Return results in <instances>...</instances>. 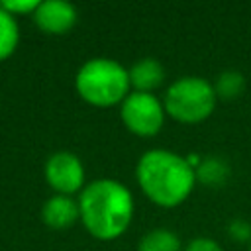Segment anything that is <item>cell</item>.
I'll return each mask as SVG.
<instances>
[{"instance_id":"obj_1","label":"cell","mask_w":251,"mask_h":251,"mask_svg":"<svg viewBox=\"0 0 251 251\" xmlns=\"http://www.w3.org/2000/svg\"><path fill=\"white\" fill-rule=\"evenodd\" d=\"M84 227L102 241L120 237L133 216V198L126 184L112 178H98L86 184L78 200Z\"/></svg>"},{"instance_id":"obj_2","label":"cell","mask_w":251,"mask_h":251,"mask_svg":"<svg viewBox=\"0 0 251 251\" xmlns=\"http://www.w3.org/2000/svg\"><path fill=\"white\" fill-rule=\"evenodd\" d=\"M135 175L145 196L165 208L178 206L196 180L190 161L167 149L145 151L137 161Z\"/></svg>"},{"instance_id":"obj_3","label":"cell","mask_w":251,"mask_h":251,"mask_svg":"<svg viewBox=\"0 0 251 251\" xmlns=\"http://www.w3.org/2000/svg\"><path fill=\"white\" fill-rule=\"evenodd\" d=\"M78 94L94 106H114L129 94V73L114 59L96 57L86 61L76 73Z\"/></svg>"},{"instance_id":"obj_4","label":"cell","mask_w":251,"mask_h":251,"mask_svg":"<svg viewBox=\"0 0 251 251\" xmlns=\"http://www.w3.org/2000/svg\"><path fill=\"white\" fill-rule=\"evenodd\" d=\"M216 90L202 76L175 80L165 94V110L178 122L196 124L206 120L216 106Z\"/></svg>"},{"instance_id":"obj_5","label":"cell","mask_w":251,"mask_h":251,"mask_svg":"<svg viewBox=\"0 0 251 251\" xmlns=\"http://www.w3.org/2000/svg\"><path fill=\"white\" fill-rule=\"evenodd\" d=\"M122 120L135 135H155L165 120L163 104L151 92H129L122 102Z\"/></svg>"},{"instance_id":"obj_6","label":"cell","mask_w":251,"mask_h":251,"mask_svg":"<svg viewBox=\"0 0 251 251\" xmlns=\"http://www.w3.org/2000/svg\"><path fill=\"white\" fill-rule=\"evenodd\" d=\"M45 178L57 194L71 196L84 184V167L71 151H57L45 163Z\"/></svg>"},{"instance_id":"obj_7","label":"cell","mask_w":251,"mask_h":251,"mask_svg":"<svg viewBox=\"0 0 251 251\" xmlns=\"http://www.w3.org/2000/svg\"><path fill=\"white\" fill-rule=\"evenodd\" d=\"M33 22L45 33H67L76 24V8L63 0L39 2L37 10L31 14Z\"/></svg>"},{"instance_id":"obj_8","label":"cell","mask_w":251,"mask_h":251,"mask_svg":"<svg viewBox=\"0 0 251 251\" xmlns=\"http://www.w3.org/2000/svg\"><path fill=\"white\" fill-rule=\"evenodd\" d=\"M41 218L49 227L65 229L80 218V208H78V202H75L71 196L55 194L43 204Z\"/></svg>"},{"instance_id":"obj_9","label":"cell","mask_w":251,"mask_h":251,"mask_svg":"<svg viewBox=\"0 0 251 251\" xmlns=\"http://www.w3.org/2000/svg\"><path fill=\"white\" fill-rule=\"evenodd\" d=\"M129 73V84L135 88V92H151L163 82L165 71L157 59L145 57L133 63V67L127 71Z\"/></svg>"},{"instance_id":"obj_10","label":"cell","mask_w":251,"mask_h":251,"mask_svg":"<svg viewBox=\"0 0 251 251\" xmlns=\"http://www.w3.org/2000/svg\"><path fill=\"white\" fill-rule=\"evenodd\" d=\"M137 251H180V241L171 229H153L139 241Z\"/></svg>"},{"instance_id":"obj_11","label":"cell","mask_w":251,"mask_h":251,"mask_svg":"<svg viewBox=\"0 0 251 251\" xmlns=\"http://www.w3.org/2000/svg\"><path fill=\"white\" fill-rule=\"evenodd\" d=\"M18 24L16 18L0 4V61L10 57L18 45Z\"/></svg>"},{"instance_id":"obj_12","label":"cell","mask_w":251,"mask_h":251,"mask_svg":"<svg viewBox=\"0 0 251 251\" xmlns=\"http://www.w3.org/2000/svg\"><path fill=\"white\" fill-rule=\"evenodd\" d=\"M245 80H243V75L237 73V71H226L218 76L216 84H214V90H216V96H222V98H233L241 92Z\"/></svg>"},{"instance_id":"obj_13","label":"cell","mask_w":251,"mask_h":251,"mask_svg":"<svg viewBox=\"0 0 251 251\" xmlns=\"http://www.w3.org/2000/svg\"><path fill=\"white\" fill-rule=\"evenodd\" d=\"M39 2L37 0H6L2 2V8L8 10L12 16L14 14H33L37 10Z\"/></svg>"},{"instance_id":"obj_14","label":"cell","mask_w":251,"mask_h":251,"mask_svg":"<svg viewBox=\"0 0 251 251\" xmlns=\"http://www.w3.org/2000/svg\"><path fill=\"white\" fill-rule=\"evenodd\" d=\"M184 251H222V247L208 237H196L184 247Z\"/></svg>"},{"instance_id":"obj_15","label":"cell","mask_w":251,"mask_h":251,"mask_svg":"<svg viewBox=\"0 0 251 251\" xmlns=\"http://www.w3.org/2000/svg\"><path fill=\"white\" fill-rule=\"evenodd\" d=\"M229 233L235 237V239H249V235H251V226L247 224V222H243V220H233L231 224H229Z\"/></svg>"},{"instance_id":"obj_16","label":"cell","mask_w":251,"mask_h":251,"mask_svg":"<svg viewBox=\"0 0 251 251\" xmlns=\"http://www.w3.org/2000/svg\"><path fill=\"white\" fill-rule=\"evenodd\" d=\"M249 251H251V245H249Z\"/></svg>"}]
</instances>
